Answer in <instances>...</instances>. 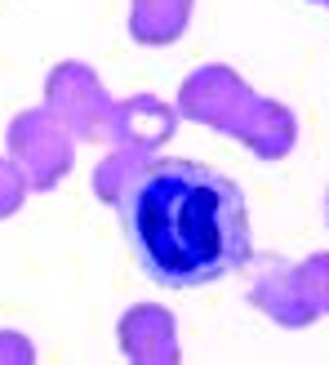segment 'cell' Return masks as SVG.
<instances>
[{"label": "cell", "instance_id": "6da1fadb", "mask_svg": "<svg viewBox=\"0 0 329 365\" xmlns=\"http://www.w3.org/2000/svg\"><path fill=\"white\" fill-rule=\"evenodd\" d=\"M116 214L138 267L164 289H200L254 263L241 182L200 160L152 156Z\"/></svg>", "mask_w": 329, "mask_h": 365}, {"label": "cell", "instance_id": "7a4b0ae2", "mask_svg": "<svg viewBox=\"0 0 329 365\" xmlns=\"http://www.w3.org/2000/svg\"><path fill=\"white\" fill-rule=\"evenodd\" d=\"M41 107L63 125L76 143H107L116 98L107 94L103 76L80 58H63L45 71V98Z\"/></svg>", "mask_w": 329, "mask_h": 365}, {"label": "cell", "instance_id": "3957f363", "mask_svg": "<svg viewBox=\"0 0 329 365\" xmlns=\"http://www.w3.org/2000/svg\"><path fill=\"white\" fill-rule=\"evenodd\" d=\"M5 156L18 165L31 192H53L76 170V138L45 107H27L5 125Z\"/></svg>", "mask_w": 329, "mask_h": 365}, {"label": "cell", "instance_id": "277c9868", "mask_svg": "<svg viewBox=\"0 0 329 365\" xmlns=\"http://www.w3.org/2000/svg\"><path fill=\"white\" fill-rule=\"evenodd\" d=\"M254 103H258V89L227 63H205V67L187 71L178 85V98H174L182 120H196V125H205L214 134H227V138L241 134Z\"/></svg>", "mask_w": 329, "mask_h": 365}, {"label": "cell", "instance_id": "5b68a950", "mask_svg": "<svg viewBox=\"0 0 329 365\" xmlns=\"http://www.w3.org/2000/svg\"><path fill=\"white\" fill-rule=\"evenodd\" d=\"M125 365H182L178 321L164 303H130L116 321Z\"/></svg>", "mask_w": 329, "mask_h": 365}, {"label": "cell", "instance_id": "8992f818", "mask_svg": "<svg viewBox=\"0 0 329 365\" xmlns=\"http://www.w3.org/2000/svg\"><path fill=\"white\" fill-rule=\"evenodd\" d=\"M249 303L258 307L267 321H276L281 330H307V325L320 321L316 303L307 299V289H303L298 263L281 259V254H271V259L258 263V272H254V281H249Z\"/></svg>", "mask_w": 329, "mask_h": 365}, {"label": "cell", "instance_id": "52a82bcc", "mask_svg": "<svg viewBox=\"0 0 329 365\" xmlns=\"http://www.w3.org/2000/svg\"><path fill=\"white\" fill-rule=\"evenodd\" d=\"M178 125H182V116H178L174 103H164L160 94H130V98H116V107H112L107 143L156 156L178 134Z\"/></svg>", "mask_w": 329, "mask_h": 365}, {"label": "cell", "instance_id": "ba28073f", "mask_svg": "<svg viewBox=\"0 0 329 365\" xmlns=\"http://www.w3.org/2000/svg\"><path fill=\"white\" fill-rule=\"evenodd\" d=\"M236 143H241L249 156H258V160H285L289 152L298 148V116H294V107L281 103V98L258 94V103H254V112L245 116Z\"/></svg>", "mask_w": 329, "mask_h": 365}, {"label": "cell", "instance_id": "9c48e42d", "mask_svg": "<svg viewBox=\"0 0 329 365\" xmlns=\"http://www.w3.org/2000/svg\"><path fill=\"white\" fill-rule=\"evenodd\" d=\"M192 18L196 0H130L125 27H130V41L142 49H169L187 36Z\"/></svg>", "mask_w": 329, "mask_h": 365}, {"label": "cell", "instance_id": "30bf717a", "mask_svg": "<svg viewBox=\"0 0 329 365\" xmlns=\"http://www.w3.org/2000/svg\"><path fill=\"white\" fill-rule=\"evenodd\" d=\"M147 152H130V148H112L98 165L94 174H89V187H94V196L103 200V205H112L120 210V200L130 196V187L142 178V170H147Z\"/></svg>", "mask_w": 329, "mask_h": 365}, {"label": "cell", "instance_id": "8fae6325", "mask_svg": "<svg viewBox=\"0 0 329 365\" xmlns=\"http://www.w3.org/2000/svg\"><path fill=\"white\" fill-rule=\"evenodd\" d=\"M298 277H303L307 299L316 303V312H320V317H329V250L307 254V259L298 263Z\"/></svg>", "mask_w": 329, "mask_h": 365}, {"label": "cell", "instance_id": "7c38bea8", "mask_svg": "<svg viewBox=\"0 0 329 365\" xmlns=\"http://www.w3.org/2000/svg\"><path fill=\"white\" fill-rule=\"evenodd\" d=\"M27 196H31L27 178L18 174V165L9 156H0V218H14L18 210L27 205Z\"/></svg>", "mask_w": 329, "mask_h": 365}, {"label": "cell", "instance_id": "4fadbf2b", "mask_svg": "<svg viewBox=\"0 0 329 365\" xmlns=\"http://www.w3.org/2000/svg\"><path fill=\"white\" fill-rule=\"evenodd\" d=\"M0 365H36V343L23 330H0Z\"/></svg>", "mask_w": 329, "mask_h": 365}, {"label": "cell", "instance_id": "5bb4252c", "mask_svg": "<svg viewBox=\"0 0 329 365\" xmlns=\"http://www.w3.org/2000/svg\"><path fill=\"white\" fill-rule=\"evenodd\" d=\"M325 227H329V187H325Z\"/></svg>", "mask_w": 329, "mask_h": 365}, {"label": "cell", "instance_id": "9a60e30c", "mask_svg": "<svg viewBox=\"0 0 329 365\" xmlns=\"http://www.w3.org/2000/svg\"><path fill=\"white\" fill-rule=\"evenodd\" d=\"M307 5H325V9H329V0H307Z\"/></svg>", "mask_w": 329, "mask_h": 365}]
</instances>
